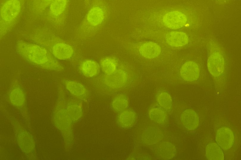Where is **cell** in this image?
I'll use <instances>...</instances> for the list:
<instances>
[{"instance_id": "6da1fadb", "label": "cell", "mask_w": 241, "mask_h": 160, "mask_svg": "<svg viewBox=\"0 0 241 160\" xmlns=\"http://www.w3.org/2000/svg\"><path fill=\"white\" fill-rule=\"evenodd\" d=\"M16 49L23 58L40 68L57 72L64 70L63 67L57 59L47 49L40 45L19 40L16 43Z\"/></svg>"}, {"instance_id": "7a4b0ae2", "label": "cell", "mask_w": 241, "mask_h": 160, "mask_svg": "<svg viewBox=\"0 0 241 160\" xmlns=\"http://www.w3.org/2000/svg\"><path fill=\"white\" fill-rule=\"evenodd\" d=\"M66 98L64 90L61 87L58 89V96L52 116V122L60 132L62 137L66 152L71 149L74 143L73 122L69 116L66 106Z\"/></svg>"}, {"instance_id": "3957f363", "label": "cell", "mask_w": 241, "mask_h": 160, "mask_svg": "<svg viewBox=\"0 0 241 160\" xmlns=\"http://www.w3.org/2000/svg\"><path fill=\"white\" fill-rule=\"evenodd\" d=\"M29 37L35 43L47 49L57 59L63 60L70 54L72 47L48 29H38Z\"/></svg>"}, {"instance_id": "277c9868", "label": "cell", "mask_w": 241, "mask_h": 160, "mask_svg": "<svg viewBox=\"0 0 241 160\" xmlns=\"http://www.w3.org/2000/svg\"><path fill=\"white\" fill-rule=\"evenodd\" d=\"M110 14V7L104 0H92L80 25L79 32L89 33L97 31L107 22Z\"/></svg>"}, {"instance_id": "5b68a950", "label": "cell", "mask_w": 241, "mask_h": 160, "mask_svg": "<svg viewBox=\"0 0 241 160\" xmlns=\"http://www.w3.org/2000/svg\"><path fill=\"white\" fill-rule=\"evenodd\" d=\"M1 107L3 113L11 125L17 143L21 151L29 159H36V143L32 134L4 107Z\"/></svg>"}, {"instance_id": "8992f818", "label": "cell", "mask_w": 241, "mask_h": 160, "mask_svg": "<svg viewBox=\"0 0 241 160\" xmlns=\"http://www.w3.org/2000/svg\"><path fill=\"white\" fill-rule=\"evenodd\" d=\"M24 0H6L0 9V38L13 27L19 17Z\"/></svg>"}, {"instance_id": "52a82bcc", "label": "cell", "mask_w": 241, "mask_h": 160, "mask_svg": "<svg viewBox=\"0 0 241 160\" xmlns=\"http://www.w3.org/2000/svg\"><path fill=\"white\" fill-rule=\"evenodd\" d=\"M8 98L9 102L19 111L27 127L31 130L30 119L25 94L17 82H14L11 85L8 92Z\"/></svg>"}, {"instance_id": "ba28073f", "label": "cell", "mask_w": 241, "mask_h": 160, "mask_svg": "<svg viewBox=\"0 0 241 160\" xmlns=\"http://www.w3.org/2000/svg\"><path fill=\"white\" fill-rule=\"evenodd\" d=\"M225 63L223 56L217 50L211 52L208 58L207 66L210 73L213 76L217 77L223 72Z\"/></svg>"}, {"instance_id": "9c48e42d", "label": "cell", "mask_w": 241, "mask_h": 160, "mask_svg": "<svg viewBox=\"0 0 241 160\" xmlns=\"http://www.w3.org/2000/svg\"><path fill=\"white\" fill-rule=\"evenodd\" d=\"M69 1L54 0L49 6V12L58 25L64 23Z\"/></svg>"}, {"instance_id": "30bf717a", "label": "cell", "mask_w": 241, "mask_h": 160, "mask_svg": "<svg viewBox=\"0 0 241 160\" xmlns=\"http://www.w3.org/2000/svg\"><path fill=\"white\" fill-rule=\"evenodd\" d=\"M163 138V133L159 127L149 126L145 128L141 136L142 142L148 145L157 144Z\"/></svg>"}, {"instance_id": "8fae6325", "label": "cell", "mask_w": 241, "mask_h": 160, "mask_svg": "<svg viewBox=\"0 0 241 160\" xmlns=\"http://www.w3.org/2000/svg\"><path fill=\"white\" fill-rule=\"evenodd\" d=\"M216 141L224 151H227L232 147L234 142L233 132L230 128L226 127L219 128L217 132Z\"/></svg>"}, {"instance_id": "7c38bea8", "label": "cell", "mask_w": 241, "mask_h": 160, "mask_svg": "<svg viewBox=\"0 0 241 160\" xmlns=\"http://www.w3.org/2000/svg\"><path fill=\"white\" fill-rule=\"evenodd\" d=\"M64 84L66 89L74 98L82 102L88 101L89 98V93L82 84L76 81L65 80Z\"/></svg>"}, {"instance_id": "4fadbf2b", "label": "cell", "mask_w": 241, "mask_h": 160, "mask_svg": "<svg viewBox=\"0 0 241 160\" xmlns=\"http://www.w3.org/2000/svg\"><path fill=\"white\" fill-rule=\"evenodd\" d=\"M126 75L122 70L116 69L113 73L105 74L104 78L105 84L108 87L113 89L119 88L122 87L126 83Z\"/></svg>"}, {"instance_id": "5bb4252c", "label": "cell", "mask_w": 241, "mask_h": 160, "mask_svg": "<svg viewBox=\"0 0 241 160\" xmlns=\"http://www.w3.org/2000/svg\"><path fill=\"white\" fill-rule=\"evenodd\" d=\"M66 106L68 114L73 123L77 122L83 116L82 101L76 98H66Z\"/></svg>"}, {"instance_id": "9a60e30c", "label": "cell", "mask_w": 241, "mask_h": 160, "mask_svg": "<svg viewBox=\"0 0 241 160\" xmlns=\"http://www.w3.org/2000/svg\"><path fill=\"white\" fill-rule=\"evenodd\" d=\"M154 153L158 158L165 160L173 158L175 156L176 149L175 146L168 141H162L157 144Z\"/></svg>"}, {"instance_id": "2e32d148", "label": "cell", "mask_w": 241, "mask_h": 160, "mask_svg": "<svg viewBox=\"0 0 241 160\" xmlns=\"http://www.w3.org/2000/svg\"><path fill=\"white\" fill-rule=\"evenodd\" d=\"M200 69L195 62L189 61L185 62L180 70L181 77L185 81H193L197 79L200 75Z\"/></svg>"}, {"instance_id": "e0dca14e", "label": "cell", "mask_w": 241, "mask_h": 160, "mask_svg": "<svg viewBox=\"0 0 241 160\" xmlns=\"http://www.w3.org/2000/svg\"><path fill=\"white\" fill-rule=\"evenodd\" d=\"M180 120L183 125L189 130L196 129L199 124L197 114L193 109H187L181 114Z\"/></svg>"}, {"instance_id": "ac0fdd59", "label": "cell", "mask_w": 241, "mask_h": 160, "mask_svg": "<svg viewBox=\"0 0 241 160\" xmlns=\"http://www.w3.org/2000/svg\"><path fill=\"white\" fill-rule=\"evenodd\" d=\"M164 34L166 42L171 46L182 47L186 45L188 42V36L183 32L171 31L165 32Z\"/></svg>"}, {"instance_id": "d6986e66", "label": "cell", "mask_w": 241, "mask_h": 160, "mask_svg": "<svg viewBox=\"0 0 241 160\" xmlns=\"http://www.w3.org/2000/svg\"><path fill=\"white\" fill-rule=\"evenodd\" d=\"M137 116L133 110L126 109L119 113L117 119L118 125L123 128L132 127L136 123Z\"/></svg>"}, {"instance_id": "ffe728a7", "label": "cell", "mask_w": 241, "mask_h": 160, "mask_svg": "<svg viewBox=\"0 0 241 160\" xmlns=\"http://www.w3.org/2000/svg\"><path fill=\"white\" fill-rule=\"evenodd\" d=\"M140 53L148 59L156 58L160 54L161 49L160 46L153 42H149L142 44L139 48Z\"/></svg>"}, {"instance_id": "44dd1931", "label": "cell", "mask_w": 241, "mask_h": 160, "mask_svg": "<svg viewBox=\"0 0 241 160\" xmlns=\"http://www.w3.org/2000/svg\"><path fill=\"white\" fill-rule=\"evenodd\" d=\"M79 69L81 73L88 78L96 76L99 72V67L95 61L88 59L83 61L80 64Z\"/></svg>"}, {"instance_id": "7402d4cb", "label": "cell", "mask_w": 241, "mask_h": 160, "mask_svg": "<svg viewBox=\"0 0 241 160\" xmlns=\"http://www.w3.org/2000/svg\"><path fill=\"white\" fill-rule=\"evenodd\" d=\"M148 116L150 119L159 125L165 124L168 121L167 112L161 107H153L149 110Z\"/></svg>"}, {"instance_id": "603a6c76", "label": "cell", "mask_w": 241, "mask_h": 160, "mask_svg": "<svg viewBox=\"0 0 241 160\" xmlns=\"http://www.w3.org/2000/svg\"><path fill=\"white\" fill-rule=\"evenodd\" d=\"M206 156L209 160H223L224 159L223 152L220 146L214 142L207 144L206 148Z\"/></svg>"}, {"instance_id": "cb8c5ba5", "label": "cell", "mask_w": 241, "mask_h": 160, "mask_svg": "<svg viewBox=\"0 0 241 160\" xmlns=\"http://www.w3.org/2000/svg\"><path fill=\"white\" fill-rule=\"evenodd\" d=\"M111 104L113 110L119 113L127 109L129 105L128 98L125 94H118L113 98Z\"/></svg>"}, {"instance_id": "d4e9b609", "label": "cell", "mask_w": 241, "mask_h": 160, "mask_svg": "<svg viewBox=\"0 0 241 160\" xmlns=\"http://www.w3.org/2000/svg\"><path fill=\"white\" fill-rule=\"evenodd\" d=\"M156 101L160 107L166 112L171 111L172 107V100L168 93L162 92L159 93L157 96Z\"/></svg>"}, {"instance_id": "484cf974", "label": "cell", "mask_w": 241, "mask_h": 160, "mask_svg": "<svg viewBox=\"0 0 241 160\" xmlns=\"http://www.w3.org/2000/svg\"><path fill=\"white\" fill-rule=\"evenodd\" d=\"M100 63L102 71L105 74H112L116 69V62L112 57H107L103 58L100 61Z\"/></svg>"}, {"instance_id": "4316f807", "label": "cell", "mask_w": 241, "mask_h": 160, "mask_svg": "<svg viewBox=\"0 0 241 160\" xmlns=\"http://www.w3.org/2000/svg\"><path fill=\"white\" fill-rule=\"evenodd\" d=\"M54 0H33V6L36 12H40L49 6Z\"/></svg>"}, {"instance_id": "83f0119b", "label": "cell", "mask_w": 241, "mask_h": 160, "mask_svg": "<svg viewBox=\"0 0 241 160\" xmlns=\"http://www.w3.org/2000/svg\"><path fill=\"white\" fill-rule=\"evenodd\" d=\"M84 4L86 8H89L90 6V0H83Z\"/></svg>"}]
</instances>
